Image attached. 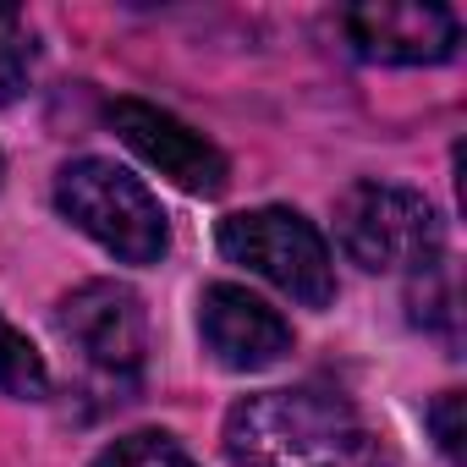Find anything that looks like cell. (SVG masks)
<instances>
[{"label": "cell", "instance_id": "cell-1", "mask_svg": "<svg viewBox=\"0 0 467 467\" xmlns=\"http://www.w3.org/2000/svg\"><path fill=\"white\" fill-rule=\"evenodd\" d=\"M231 467H396L330 390H259L225 418Z\"/></svg>", "mask_w": 467, "mask_h": 467}, {"label": "cell", "instance_id": "cell-2", "mask_svg": "<svg viewBox=\"0 0 467 467\" xmlns=\"http://www.w3.org/2000/svg\"><path fill=\"white\" fill-rule=\"evenodd\" d=\"M56 209L121 265H160L171 248L160 198L110 160H72L56 176Z\"/></svg>", "mask_w": 467, "mask_h": 467}, {"label": "cell", "instance_id": "cell-3", "mask_svg": "<svg viewBox=\"0 0 467 467\" xmlns=\"http://www.w3.org/2000/svg\"><path fill=\"white\" fill-rule=\"evenodd\" d=\"M341 254L363 270H429L445 254L440 214L423 192L390 182H358L336 203Z\"/></svg>", "mask_w": 467, "mask_h": 467}, {"label": "cell", "instance_id": "cell-4", "mask_svg": "<svg viewBox=\"0 0 467 467\" xmlns=\"http://www.w3.org/2000/svg\"><path fill=\"white\" fill-rule=\"evenodd\" d=\"M220 254L231 265H248L303 308H330L336 303V259L325 237L297 214V209H243L220 220Z\"/></svg>", "mask_w": 467, "mask_h": 467}, {"label": "cell", "instance_id": "cell-5", "mask_svg": "<svg viewBox=\"0 0 467 467\" xmlns=\"http://www.w3.org/2000/svg\"><path fill=\"white\" fill-rule=\"evenodd\" d=\"M56 325L99 379H110V385L138 379L143 352H149V319H143L138 292H127L116 281H88L61 303Z\"/></svg>", "mask_w": 467, "mask_h": 467}, {"label": "cell", "instance_id": "cell-6", "mask_svg": "<svg viewBox=\"0 0 467 467\" xmlns=\"http://www.w3.org/2000/svg\"><path fill=\"white\" fill-rule=\"evenodd\" d=\"M341 34L352 56L385 61V67H434L456 56V17L445 6H418V0H374V6L341 12Z\"/></svg>", "mask_w": 467, "mask_h": 467}, {"label": "cell", "instance_id": "cell-7", "mask_svg": "<svg viewBox=\"0 0 467 467\" xmlns=\"http://www.w3.org/2000/svg\"><path fill=\"white\" fill-rule=\"evenodd\" d=\"M105 121L116 127V138H121L138 160H149V165H154L160 176H171L182 192L214 198V192L225 187V154H220L203 132H192L187 121H176L171 110L143 105V99H116V105L105 110Z\"/></svg>", "mask_w": 467, "mask_h": 467}, {"label": "cell", "instance_id": "cell-8", "mask_svg": "<svg viewBox=\"0 0 467 467\" xmlns=\"http://www.w3.org/2000/svg\"><path fill=\"white\" fill-rule=\"evenodd\" d=\"M198 336L220 368H237V374H259L292 352V325L270 303H259L248 286H225V281L203 292Z\"/></svg>", "mask_w": 467, "mask_h": 467}, {"label": "cell", "instance_id": "cell-9", "mask_svg": "<svg viewBox=\"0 0 467 467\" xmlns=\"http://www.w3.org/2000/svg\"><path fill=\"white\" fill-rule=\"evenodd\" d=\"M34 72V28L17 6H0V105H12Z\"/></svg>", "mask_w": 467, "mask_h": 467}, {"label": "cell", "instance_id": "cell-10", "mask_svg": "<svg viewBox=\"0 0 467 467\" xmlns=\"http://www.w3.org/2000/svg\"><path fill=\"white\" fill-rule=\"evenodd\" d=\"M0 390L6 396H23V401H39L50 390V374H45V358L0 319Z\"/></svg>", "mask_w": 467, "mask_h": 467}, {"label": "cell", "instance_id": "cell-11", "mask_svg": "<svg viewBox=\"0 0 467 467\" xmlns=\"http://www.w3.org/2000/svg\"><path fill=\"white\" fill-rule=\"evenodd\" d=\"M94 467H198L171 434H154V429H138V434H121V440H110L99 456H94Z\"/></svg>", "mask_w": 467, "mask_h": 467}, {"label": "cell", "instance_id": "cell-12", "mask_svg": "<svg viewBox=\"0 0 467 467\" xmlns=\"http://www.w3.org/2000/svg\"><path fill=\"white\" fill-rule=\"evenodd\" d=\"M412 319L429 325V330H445L456 336V286H451V270L445 259H434L429 270H418V286H412Z\"/></svg>", "mask_w": 467, "mask_h": 467}, {"label": "cell", "instance_id": "cell-13", "mask_svg": "<svg viewBox=\"0 0 467 467\" xmlns=\"http://www.w3.org/2000/svg\"><path fill=\"white\" fill-rule=\"evenodd\" d=\"M456 412H462V396L456 390H445L434 407H429V423H434V440H440V451L451 456V462H462V429H456Z\"/></svg>", "mask_w": 467, "mask_h": 467}]
</instances>
